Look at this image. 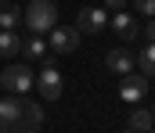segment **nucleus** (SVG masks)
<instances>
[{
  "instance_id": "9d476101",
  "label": "nucleus",
  "mask_w": 155,
  "mask_h": 133,
  "mask_svg": "<svg viewBox=\"0 0 155 133\" xmlns=\"http://www.w3.org/2000/svg\"><path fill=\"white\" fill-rule=\"evenodd\" d=\"M15 54H22V40H18V33L15 29H0V58H15Z\"/></svg>"
},
{
  "instance_id": "6e6552de",
  "label": "nucleus",
  "mask_w": 155,
  "mask_h": 133,
  "mask_svg": "<svg viewBox=\"0 0 155 133\" xmlns=\"http://www.w3.org/2000/svg\"><path fill=\"white\" fill-rule=\"evenodd\" d=\"M108 25H112V33H116L123 43H130V40H137V36H141V25H137V22H134V14H126V11H116V18H112Z\"/></svg>"
},
{
  "instance_id": "4468645a",
  "label": "nucleus",
  "mask_w": 155,
  "mask_h": 133,
  "mask_svg": "<svg viewBox=\"0 0 155 133\" xmlns=\"http://www.w3.org/2000/svg\"><path fill=\"white\" fill-rule=\"evenodd\" d=\"M18 22H22V11L11 4V7H0V29H18Z\"/></svg>"
},
{
  "instance_id": "1a4fd4ad",
  "label": "nucleus",
  "mask_w": 155,
  "mask_h": 133,
  "mask_svg": "<svg viewBox=\"0 0 155 133\" xmlns=\"http://www.w3.org/2000/svg\"><path fill=\"white\" fill-rule=\"evenodd\" d=\"M148 93V76H123V87H119V97L137 104L141 97Z\"/></svg>"
},
{
  "instance_id": "39448f33",
  "label": "nucleus",
  "mask_w": 155,
  "mask_h": 133,
  "mask_svg": "<svg viewBox=\"0 0 155 133\" xmlns=\"http://www.w3.org/2000/svg\"><path fill=\"white\" fill-rule=\"evenodd\" d=\"M79 36H83V33H79L76 25H72V29H69V25H65V29L54 25V29L47 33V47H51V54H72L79 47Z\"/></svg>"
},
{
  "instance_id": "ddd939ff",
  "label": "nucleus",
  "mask_w": 155,
  "mask_h": 133,
  "mask_svg": "<svg viewBox=\"0 0 155 133\" xmlns=\"http://www.w3.org/2000/svg\"><path fill=\"white\" fill-rule=\"evenodd\" d=\"M137 65H141V72H144L148 79H155V43H148L137 54Z\"/></svg>"
},
{
  "instance_id": "412c9836",
  "label": "nucleus",
  "mask_w": 155,
  "mask_h": 133,
  "mask_svg": "<svg viewBox=\"0 0 155 133\" xmlns=\"http://www.w3.org/2000/svg\"><path fill=\"white\" fill-rule=\"evenodd\" d=\"M152 115H155V108H152Z\"/></svg>"
},
{
  "instance_id": "f8f14e48",
  "label": "nucleus",
  "mask_w": 155,
  "mask_h": 133,
  "mask_svg": "<svg viewBox=\"0 0 155 133\" xmlns=\"http://www.w3.org/2000/svg\"><path fill=\"white\" fill-rule=\"evenodd\" d=\"M22 54H25V58H47V54H51V47H47V40H43V36H36V33H33V36L22 43Z\"/></svg>"
},
{
  "instance_id": "a211bd4d",
  "label": "nucleus",
  "mask_w": 155,
  "mask_h": 133,
  "mask_svg": "<svg viewBox=\"0 0 155 133\" xmlns=\"http://www.w3.org/2000/svg\"><path fill=\"white\" fill-rule=\"evenodd\" d=\"M11 4H15V0H0V7H11Z\"/></svg>"
},
{
  "instance_id": "dca6fc26",
  "label": "nucleus",
  "mask_w": 155,
  "mask_h": 133,
  "mask_svg": "<svg viewBox=\"0 0 155 133\" xmlns=\"http://www.w3.org/2000/svg\"><path fill=\"white\" fill-rule=\"evenodd\" d=\"M141 36H144L148 43H155V18H148V25H141Z\"/></svg>"
},
{
  "instance_id": "20e7f679",
  "label": "nucleus",
  "mask_w": 155,
  "mask_h": 133,
  "mask_svg": "<svg viewBox=\"0 0 155 133\" xmlns=\"http://www.w3.org/2000/svg\"><path fill=\"white\" fill-rule=\"evenodd\" d=\"M61 72H58V65H54V58H47L43 65H40V76H36V90L43 101H58L61 97Z\"/></svg>"
},
{
  "instance_id": "f03ea898",
  "label": "nucleus",
  "mask_w": 155,
  "mask_h": 133,
  "mask_svg": "<svg viewBox=\"0 0 155 133\" xmlns=\"http://www.w3.org/2000/svg\"><path fill=\"white\" fill-rule=\"evenodd\" d=\"M22 22H25V29H33L36 36H47V33L58 25V7H54V0H29V7L22 11Z\"/></svg>"
},
{
  "instance_id": "2eb2a0df",
  "label": "nucleus",
  "mask_w": 155,
  "mask_h": 133,
  "mask_svg": "<svg viewBox=\"0 0 155 133\" xmlns=\"http://www.w3.org/2000/svg\"><path fill=\"white\" fill-rule=\"evenodd\" d=\"M134 7H137L141 14H148V18H155V0H134Z\"/></svg>"
},
{
  "instance_id": "423d86ee",
  "label": "nucleus",
  "mask_w": 155,
  "mask_h": 133,
  "mask_svg": "<svg viewBox=\"0 0 155 133\" xmlns=\"http://www.w3.org/2000/svg\"><path fill=\"white\" fill-rule=\"evenodd\" d=\"M105 25H108V11H105V7H83L79 18H76V29H79V33H94V36H97Z\"/></svg>"
},
{
  "instance_id": "7ed1b4c3",
  "label": "nucleus",
  "mask_w": 155,
  "mask_h": 133,
  "mask_svg": "<svg viewBox=\"0 0 155 133\" xmlns=\"http://www.w3.org/2000/svg\"><path fill=\"white\" fill-rule=\"evenodd\" d=\"M0 87L7 90V93H15V97H25L29 90H36V72H33L29 65L15 61V65H7V68L0 72Z\"/></svg>"
},
{
  "instance_id": "9b49d317",
  "label": "nucleus",
  "mask_w": 155,
  "mask_h": 133,
  "mask_svg": "<svg viewBox=\"0 0 155 133\" xmlns=\"http://www.w3.org/2000/svg\"><path fill=\"white\" fill-rule=\"evenodd\" d=\"M155 126V115L148 112V108H134L130 112V130H137V133H148Z\"/></svg>"
},
{
  "instance_id": "f3484780",
  "label": "nucleus",
  "mask_w": 155,
  "mask_h": 133,
  "mask_svg": "<svg viewBox=\"0 0 155 133\" xmlns=\"http://www.w3.org/2000/svg\"><path fill=\"white\" fill-rule=\"evenodd\" d=\"M101 4H105V11H123L126 0H101Z\"/></svg>"
},
{
  "instance_id": "aec40b11",
  "label": "nucleus",
  "mask_w": 155,
  "mask_h": 133,
  "mask_svg": "<svg viewBox=\"0 0 155 133\" xmlns=\"http://www.w3.org/2000/svg\"><path fill=\"white\" fill-rule=\"evenodd\" d=\"M148 133H155V126H152V130H148Z\"/></svg>"
},
{
  "instance_id": "f257e3e1",
  "label": "nucleus",
  "mask_w": 155,
  "mask_h": 133,
  "mask_svg": "<svg viewBox=\"0 0 155 133\" xmlns=\"http://www.w3.org/2000/svg\"><path fill=\"white\" fill-rule=\"evenodd\" d=\"M40 126H43L40 104L15 97V93L0 101V133H36Z\"/></svg>"
},
{
  "instance_id": "0eeeda50",
  "label": "nucleus",
  "mask_w": 155,
  "mask_h": 133,
  "mask_svg": "<svg viewBox=\"0 0 155 133\" xmlns=\"http://www.w3.org/2000/svg\"><path fill=\"white\" fill-rule=\"evenodd\" d=\"M105 65H108V72L130 76V72H134V65H137V54H130L126 47H116V50H108V54H105Z\"/></svg>"
},
{
  "instance_id": "6ab92c4d",
  "label": "nucleus",
  "mask_w": 155,
  "mask_h": 133,
  "mask_svg": "<svg viewBox=\"0 0 155 133\" xmlns=\"http://www.w3.org/2000/svg\"><path fill=\"white\" fill-rule=\"evenodd\" d=\"M123 133H137V130H130V126H126V130H123Z\"/></svg>"
}]
</instances>
